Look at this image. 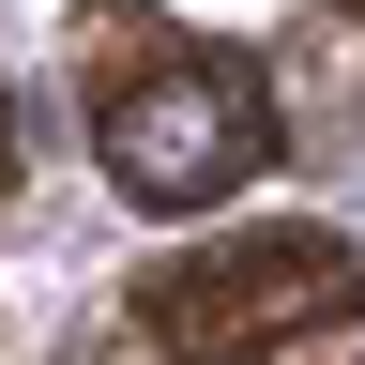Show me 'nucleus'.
Listing matches in <instances>:
<instances>
[{
  "label": "nucleus",
  "mask_w": 365,
  "mask_h": 365,
  "mask_svg": "<svg viewBox=\"0 0 365 365\" xmlns=\"http://www.w3.org/2000/svg\"><path fill=\"white\" fill-rule=\"evenodd\" d=\"M91 153L137 213H213L274 168V76L244 46H182V31L107 46L91 61Z\"/></svg>",
  "instance_id": "1"
},
{
  "label": "nucleus",
  "mask_w": 365,
  "mask_h": 365,
  "mask_svg": "<svg viewBox=\"0 0 365 365\" xmlns=\"http://www.w3.org/2000/svg\"><path fill=\"white\" fill-rule=\"evenodd\" d=\"M365 319V244L350 228H228V244H182L137 274V335L153 365H274L304 335H350Z\"/></svg>",
  "instance_id": "2"
},
{
  "label": "nucleus",
  "mask_w": 365,
  "mask_h": 365,
  "mask_svg": "<svg viewBox=\"0 0 365 365\" xmlns=\"http://www.w3.org/2000/svg\"><path fill=\"white\" fill-rule=\"evenodd\" d=\"M0 182H16V91H0Z\"/></svg>",
  "instance_id": "3"
},
{
  "label": "nucleus",
  "mask_w": 365,
  "mask_h": 365,
  "mask_svg": "<svg viewBox=\"0 0 365 365\" xmlns=\"http://www.w3.org/2000/svg\"><path fill=\"white\" fill-rule=\"evenodd\" d=\"M335 16H350V31H365V0H335Z\"/></svg>",
  "instance_id": "4"
}]
</instances>
